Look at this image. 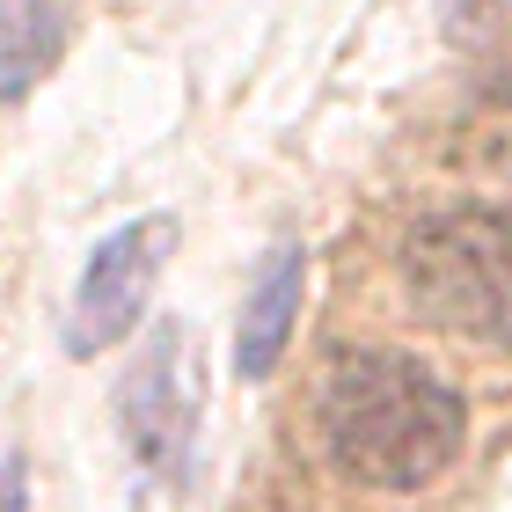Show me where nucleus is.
<instances>
[{
	"label": "nucleus",
	"instance_id": "nucleus-1",
	"mask_svg": "<svg viewBox=\"0 0 512 512\" xmlns=\"http://www.w3.org/2000/svg\"><path fill=\"white\" fill-rule=\"evenodd\" d=\"M322 447L366 491H417L432 483L469 439L461 395L410 352L359 344L322 374Z\"/></svg>",
	"mask_w": 512,
	"mask_h": 512
},
{
	"label": "nucleus",
	"instance_id": "nucleus-2",
	"mask_svg": "<svg viewBox=\"0 0 512 512\" xmlns=\"http://www.w3.org/2000/svg\"><path fill=\"white\" fill-rule=\"evenodd\" d=\"M410 308L454 337H512V205H447L403 242Z\"/></svg>",
	"mask_w": 512,
	"mask_h": 512
},
{
	"label": "nucleus",
	"instance_id": "nucleus-3",
	"mask_svg": "<svg viewBox=\"0 0 512 512\" xmlns=\"http://www.w3.org/2000/svg\"><path fill=\"white\" fill-rule=\"evenodd\" d=\"M169 242H176L169 213L125 220L96 242V256H88V271H81V293H74V315H66V352L74 359H96V352H110V344H125L139 330Z\"/></svg>",
	"mask_w": 512,
	"mask_h": 512
},
{
	"label": "nucleus",
	"instance_id": "nucleus-4",
	"mask_svg": "<svg viewBox=\"0 0 512 512\" xmlns=\"http://www.w3.org/2000/svg\"><path fill=\"white\" fill-rule=\"evenodd\" d=\"M118 425L154 476H183L191 439H198V359H191L183 322H161L154 344L132 359V374L118 388Z\"/></svg>",
	"mask_w": 512,
	"mask_h": 512
},
{
	"label": "nucleus",
	"instance_id": "nucleus-5",
	"mask_svg": "<svg viewBox=\"0 0 512 512\" xmlns=\"http://www.w3.org/2000/svg\"><path fill=\"white\" fill-rule=\"evenodd\" d=\"M300 293H308V256H300V242H278L242 300V322H235V374L242 381H264L278 366V352L293 337V315H300Z\"/></svg>",
	"mask_w": 512,
	"mask_h": 512
},
{
	"label": "nucleus",
	"instance_id": "nucleus-6",
	"mask_svg": "<svg viewBox=\"0 0 512 512\" xmlns=\"http://www.w3.org/2000/svg\"><path fill=\"white\" fill-rule=\"evenodd\" d=\"M66 52V8L59 0H0V103L30 96Z\"/></svg>",
	"mask_w": 512,
	"mask_h": 512
},
{
	"label": "nucleus",
	"instance_id": "nucleus-7",
	"mask_svg": "<svg viewBox=\"0 0 512 512\" xmlns=\"http://www.w3.org/2000/svg\"><path fill=\"white\" fill-rule=\"evenodd\" d=\"M0 512H30V491H22V469L0 461Z\"/></svg>",
	"mask_w": 512,
	"mask_h": 512
},
{
	"label": "nucleus",
	"instance_id": "nucleus-8",
	"mask_svg": "<svg viewBox=\"0 0 512 512\" xmlns=\"http://www.w3.org/2000/svg\"><path fill=\"white\" fill-rule=\"evenodd\" d=\"M476 8H498V0H447V15H454V22H469Z\"/></svg>",
	"mask_w": 512,
	"mask_h": 512
}]
</instances>
